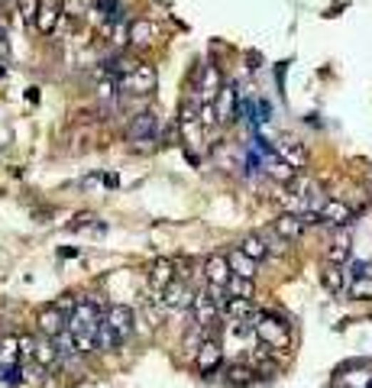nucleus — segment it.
Returning a JSON list of instances; mask_svg holds the SVG:
<instances>
[{
  "label": "nucleus",
  "mask_w": 372,
  "mask_h": 388,
  "mask_svg": "<svg viewBox=\"0 0 372 388\" xmlns=\"http://www.w3.org/2000/svg\"><path fill=\"white\" fill-rule=\"evenodd\" d=\"M130 333H133V310L127 304H110L104 310V320H100L98 346L100 350H117L130 340Z\"/></svg>",
  "instance_id": "1"
},
{
  "label": "nucleus",
  "mask_w": 372,
  "mask_h": 388,
  "mask_svg": "<svg viewBox=\"0 0 372 388\" xmlns=\"http://www.w3.org/2000/svg\"><path fill=\"white\" fill-rule=\"evenodd\" d=\"M249 324L256 327V337H259V343L269 346V350H275V353H281V350H288V346H291L288 324L281 318H275V314H262V310H256Z\"/></svg>",
  "instance_id": "2"
},
{
  "label": "nucleus",
  "mask_w": 372,
  "mask_h": 388,
  "mask_svg": "<svg viewBox=\"0 0 372 388\" xmlns=\"http://www.w3.org/2000/svg\"><path fill=\"white\" fill-rule=\"evenodd\" d=\"M117 85H120V94L146 98V94H153V88H155V68L153 65H136L130 75L117 78Z\"/></svg>",
  "instance_id": "3"
},
{
  "label": "nucleus",
  "mask_w": 372,
  "mask_h": 388,
  "mask_svg": "<svg viewBox=\"0 0 372 388\" xmlns=\"http://www.w3.org/2000/svg\"><path fill=\"white\" fill-rule=\"evenodd\" d=\"M175 278H178V272H175V262H172V259H155L153 262V268H149V291H153L155 304L162 301L165 288H169Z\"/></svg>",
  "instance_id": "4"
},
{
  "label": "nucleus",
  "mask_w": 372,
  "mask_h": 388,
  "mask_svg": "<svg viewBox=\"0 0 372 388\" xmlns=\"http://www.w3.org/2000/svg\"><path fill=\"white\" fill-rule=\"evenodd\" d=\"M195 295L197 291H191L185 278H175V282L165 288V295H162V304H165V310H191Z\"/></svg>",
  "instance_id": "5"
},
{
  "label": "nucleus",
  "mask_w": 372,
  "mask_h": 388,
  "mask_svg": "<svg viewBox=\"0 0 372 388\" xmlns=\"http://www.w3.org/2000/svg\"><path fill=\"white\" fill-rule=\"evenodd\" d=\"M65 330H68V314H65L58 304H52V308H46L43 314H39V333H43V337L58 340Z\"/></svg>",
  "instance_id": "6"
},
{
  "label": "nucleus",
  "mask_w": 372,
  "mask_h": 388,
  "mask_svg": "<svg viewBox=\"0 0 372 388\" xmlns=\"http://www.w3.org/2000/svg\"><path fill=\"white\" fill-rule=\"evenodd\" d=\"M204 278H207V285H220V288H227V282L233 278V272H230V262H227L224 253H211L207 259H204Z\"/></svg>",
  "instance_id": "7"
},
{
  "label": "nucleus",
  "mask_w": 372,
  "mask_h": 388,
  "mask_svg": "<svg viewBox=\"0 0 372 388\" xmlns=\"http://www.w3.org/2000/svg\"><path fill=\"white\" fill-rule=\"evenodd\" d=\"M191 314H195L197 330H211V324L217 320L220 308L211 301V298H207V291H197V295H195V304H191Z\"/></svg>",
  "instance_id": "8"
},
{
  "label": "nucleus",
  "mask_w": 372,
  "mask_h": 388,
  "mask_svg": "<svg viewBox=\"0 0 372 388\" xmlns=\"http://www.w3.org/2000/svg\"><path fill=\"white\" fill-rule=\"evenodd\" d=\"M275 155H279L285 165H291V169H304V162H308V152H304V142H298V140H281V142H275Z\"/></svg>",
  "instance_id": "9"
},
{
  "label": "nucleus",
  "mask_w": 372,
  "mask_h": 388,
  "mask_svg": "<svg viewBox=\"0 0 372 388\" xmlns=\"http://www.w3.org/2000/svg\"><path fill=\"white\" fill-rule=\"evenodd\" d=\"M317 214H321V224H327V226H346L353 220L350 204H343V201H324Z\"/></svg>",
  "instance_id": "10"
},
{
  "label": "nucleus",
  "mask_w": 372,
  "mask_h": 388,
  "mask_svg": "<svg viewBox=\"0 0 372 388\" xmlns=\"http://www.w3.org/2000/svg\"><path fill=\"white\" fill-rule=\"evenodd\" d=\"M58 16H62L58 0H39V10H36V29H39V33H46V36L56 33Z\"/></svg>",
  "instance_id": "11"
},
{
  "label": "nucleus",
  "mask_w": 372,
  "mask_h": 388,
  "mask_svg": "<svg viewBox=\"0 0 372 388\" xmlns=\"http://www.w3.org/2000/svg\"><path fill=\"white\" fill-rule=\"evenodd\" d=\"M237 88L233 85H224L220 88V94H217V100H214V110H217V120L220 123H230V120H237Z\"/></svg>",
  "instance_id": "12"
},
{
  "label": "nucleus",
  "mask_w": 372,
  "mask_h": 388,
  "mask_svg": "<svg viewBox=\"0 0 372 388\" xmlns=\"http://www.w3.org/2000/svg\"><path fill=\"white\" fill-rule=\"evenodd\" d=\"M155 127H159V120H155V113L153 110H143V113H136L133 117V123H130V140H140V142H146V140H153L155 136Z\"/></svg>",
  "instance_id": "13"
},
{
  "label": "nucleus",
  "mask_w": 372,
  "mask_h": 388,
  "mask_svg": "<svg viewBox=\"0 0 372 388\" xmlns=\"http://www.w3.org/2000/svg\"><path fill=\"white\" fill-rule=\"evenodd\" d=\"M272 230L279 233L285 243H291V240H298V236L304 233V220L298 217V214H279V217H275V226H272Z\"/></svg>",
  "instance_id": "14"
},
{
  "label": "nucleus",
  "mask_w": 372,
  "mask_h": 388,
  "mask_svg": "<svg viewBox=\"0 0 372 388\" xmlns=\"http://www.w3.org/2000/svg\"><path fill=\"white\" fill-rule=\"evenodd\" d=\"M256 366H246V362H233V366H227L224 372V382L233 388H246V385H253L256 382Z\"/></svg>",
  "instance_id": "15"
},
{
  "label": "nucleus",
  "mask_w": 372,
  "mask_h": 388,
  "mask_svg": "<svg viewBox=\"0 0 372 388\" xmlns=\"http://www.w3.org/2000/svg\"><path fill=\"white\" fill-rule=\"evenodd\" d=\"M33 362H36V366H43V369H56L58 366V346H56V340H49V337L36 340Z\"/></svg>",
  "instance_id": "16"
},
{
  "label": "nucleus",
  "mask_w": 372,
  "mask_h": 388,
  "mask_svg": "<svg viewBox=\"0 0 372 388\" xmlns=\"http://www.w3.org/2000/svg\"><path fill=\"white\" fill-rule=\"evenodd\" d=\"M227 262H230V272H233V276H239V278H256V266H259V262H253L249 256L243 253V249H230V253H227Z\"/></svg>",
  "instance_id": "17"
},
{
  "label": "nucleus",
  "mask_w": 372,
  "mask_h": 388,
  "mask_svg": "<svg viewBox=\"0 0 372 388\" xmlns=\"http://www.w3.org/2000/svg\"><path fill=\"white\" fill-rule=\"evenodd\" d=\"M220 366V343L217 340H204L201 350H197V369L201 372H214Z\"/></svg>",
  "instance_id": "18"
},
{
  "label": "nucleus",
  "mask_w": 372,
  "mask_h": 388,
  "mask_svg": "<svg viewBox=\"0 0 372 388\" xmlns=\"http://www.w3.org/2000/svg\"><path fill=\"white\" fill-rule=\"evenodd\" d=\"M239 249H243V253L249 256L253 262H262L269 256V243H266V236H262V233H249V236H243Z\"/></svg>",
  "instance_id": "19"
},
{
  "label": "nucleus",
  "mask_w": 372,
  "mask_h": 388,
  "mask_svg": "<svg viewBox=\"0 0 372 388\" xmlns=\"http://www.w3.org/2000/svg\"><path fill=\"white\" fill-rule=\"evenodd\" d=\"M155 36H159V29H155L149 20L130 23V43H133V46H153Z\"/></svg>",
  "instance_id": "20"
},
{
  "label": "nucleus",
  "mask_w": 372,
  "mask_h": 388,
  "mask_svg": "<svg viewBox=\"0 0 372 388\" xmlns=\"http://www.w3.org/2000/svg\"><path fill=\"white\" fill-rule=\"evenodd\" d=\"M224 314L230 320H253L256 308H253V301H249V298H230V301H227V308H224Z\"/></svg>",
  "instance_id": "21"
},
{
  "label": "nucleus",
  "mask_w": 372,
  "mask_h": 388,
  "mask_svg": "<svg viewBox=\"0 0 372 388\" xmlns=\"http://www.w3.org/2000/svg\"><path fill=\"white\" fill-rule=\"evenodd\" d=\"M324 288H327L330 295H340V291L346 288L343 268H340V266H330V262H327V268H324Z\"/></svg>",
  "instance_id": "22"
},
{
  "label": "nucleus",
  "mask_w": 372,
  "mask_h": 388,
  "mask_svg": "<svg viewBox=\"0 0 372 388\" xmlns=\"http://www.w3.org/2000/svg\"><path fill=\"white\" fill-rule=\"evenodd\" d=\"M346 259H350V240L340 233L337 240L330 243V249H327V262H330V266H343Z\"/></svg>",
  "instance_id": "23"
},
{
  "label": "nucleus",
  "mask_w": 372,
  "mask_h": 388,
  "mask_svg": "<svg viewBox=\"0 0 372 388\" xmlns=\"http://www.w3.org/2000/svg\"><path fill=\"white\" fill-rule=\"evenodd\" d=\"M227 295L230 298H249V301H253V278L233 276L230 282H227Z\"/></svg>",
  "instance_id": "24"
},
{
  "label": "nucleus",
  "mask_w": 372,
  "mask_h": 388,
  "mask_svg": "<svg viewBox=\"0 0 372 388\" xmlns=\"http://www.w3.org/2000/svg\"><path fill=\"white\" fill-rule=\"evenodd\" d=\"M94 10L107 16V23H117L123 20V7H120V0H94Z\"/></svg>",
  "instance_id": "25"
},
{
  "label": "nucleus",
  "mask_w": 372,
  "mask_h": 388,
  "mask_svg": "<svg viewBox=\"0 0 372 388\" xmlns=\"http://www.w3.org/2000/svg\"><path fill=\"white\" fill-rule=\"evenodd\" d=\"M269 175H272L275 182H281V184H291V182H295V178H298V172L291 169V165H285V162H281V159H279V162H272V165H269Z\"/></svg>",
  "instance_id": "26"
},
{
  "label": "nucleus",
  "mask_w": 372,
  "mask_h": 388,
  "mask_svg": "<svg viewBox=\"0 0 372 388\" xmlns=\"http://www.w3.org/2000/svg\"><path fill=\"white\" fill-rule=\"evenodd\" d=\"M350 295L356 298V301H372V278H353Z\"/></svg>",
  "instance_id": "27"
},
{
  "label": "nucleus",
  "mask_w": 372,
  "mask_h": 388,
  "mask_svg": "<svg viewBox=\"0 0 372 388\" xmlns=\"http://www.w3.org/2000/svg\"><path fill=\"white\" fill-rule=\"evenodd\" d=\"M0 56H10V46H7V36H4V29H0Z\"/></svg>",
  "instance_id": "28"
}]
</instances>
